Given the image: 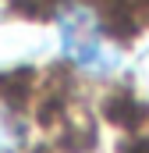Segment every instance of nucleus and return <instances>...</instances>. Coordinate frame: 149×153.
I'll return each mask as SVG.
<instances>
[{
    "instance_id": "f257e3e1",
    "label": "nucleus",
    "mask_w": 149,
    "mask_h": 153,
    "mask_svg": "<svg viewBox=\"0 0 149 153\" xmlns=\"http://www.w3.org/2000/svg\"><path fill=\"white\" fill-rule=\"evenodd\" d=\"M29 146H32L29 111L0 93V153H29Z\"/></svg>"
}]
</instances>
